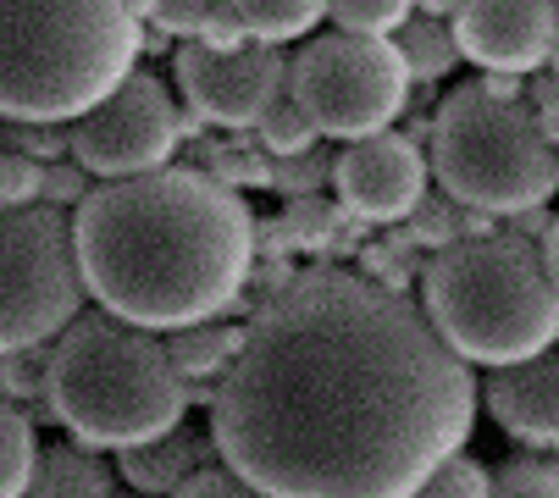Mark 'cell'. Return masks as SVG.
Listing matches in <instances>:
<instances>
[{
    "label": "cell",
    "mask_w": 559,
    "mask_h": 498,
    "mask_svg": "<svg viewBox=\"0 0 559 498\" xmlns=\"http://www.w3.org/2000/svg\"><path fill=\"white\" fill-rule=\"evenodd\" d=\"M476 427L471 360L366 272L310 266L250 316L211 438L266 498H416Z\"/></svg>",
    "instance_id": "1"
},
{
    "label": "cell",
    "mask_w": 559,
    "mask_h": 498,
    "mask_svg": "<svg viewBox=\"0 0 559 498\" xmlns=\"http://www.w3.org/2000/svg\"><path fill=\"white\" fill-rule=\"evenodd\" d=\"M72 238L100 310L150 332L227 316L255 272V216L205 166L106 178L78 205Z\"/></svg>",
    "instance_id": "2"
},
{
    "label": "cell",
    "mask_w": 559,
    "mask_h": 498,
    "mask_svg": "<svg viewBox=\"0 0 559 498\" xmlns=\"http://www.w3.org/2000/svg\"><path fill=\"white\" fill-rule=\"evenodd\" d=\"M128 0H0V117L78 122L139 72Z\"/></svg>",
    "instance_id": "3"
},
{
    "label": "cell",
    "mask_w": 559,
    "mask_h": 498,
    "mask_svg": "<svg viewBox=\"0 0 559 498\" xmlns=\"http://www.w3.org/2000/svg\"><path fill=\"white\" fill-rule=\"evenodd\" d=\"M189 377L167 339L111 310L78 316L50 344V415L90 449H133L183 427Z\"/></svg>",
    "instance_id": "4"
},
{
    "label": "cell",
    "mask_w": 559,
    "mask_h": 498,
    "mask_svg": "<svg viewBox=\"0 0 559 498\" xmlns=\"http://www.w3.org/2000/svg\"><path fill=\"white\" fill-rule=\"evenodd\" d=\"M421 310L471 366H515L559 344V283L521 233L454 238L421 266Z\"/></svg>",
    "instance_id": "5"
},
{
    "label": "cell",
    "mask_w": 559,
    "mask_h": 498,
    "mask_svg": "<svg viewBox=\"0 0 559 498\" xmlns=\"http://www.w3.org/2000/svg\"><path fill=\"white\" fill-rule=\"evenodd\" d=\"M432 178L460 205L521 216L559 189V144H548L526 100L460 83L432 117Z\"/></svg>",
    "instance_id": "6"
},
{
    "label": "cell",
    "mask_w": 559,
    "mask_h": 498,
    "mask_svg": "<svg viewBox=\"0 0 559 498\" xmlns=\"http://www.w3.org/2000/svg\"><path fill=\"white\" fill-rule=\"evenodd\" d=\"M90 283L61 205L0 211V355L45 349L84 316Z\"/></svg>",
    "instance_id": "7"
},
{
    "label": "cell",
    "mask_w": 559,
    "mask_h": 498,
    "mask_svg": "<svg viewBox=\"0 0 559 498\" xmlns=\"http://www.w3.org/2000/svg\"><path fill=\"white\" fill-rule=\"evenodd\" d=\"M411 61L399 56L393 39L377 34H322L294 56L288 90L316 117L322 139H366L405 117L411 106Z\"/></svg>",
    "instance_id": "8"
},
{
    "label": "cell",
    "mask_w": 559,
    "mask_h": 498,
    "mask_svg": "<svg viewBox=\"0 0 559 498\" xmlns=\"http://www.w3.org/2000/svg\"><path fill=\"white\" fill-rule=\"evenodd\" d=\"M178 139H183V111L173 106L167 83L155 72H133L100 106H90L72 122V155L95 178H139L155 166H173Z\"/></svg>",
    "instance_id": "9"
},
{
    "label": "cell",
    "mask_w": 559,
    "mask_h": 498,
    "mask_svg": "<svg viewBox=\"0 0 559 498\" xmlns=\"http://www.w3.org/2000/svg\"><path fill=\"white\" fill-rule=\"evenodd\" d=\"M173 78L189 111H200L216 128H255L266 117V106L288 90L294 78V56L283 45H261L250 39L245 50H205L194 39H183V50L173 56Z\"/></svg>",
    "instance_id": "10"
},
{
    "label": "cell",
    "mask_w": 559,
    "mask_h": 498,
    "mask_svg": "<svg viewBox=\"0 0 559 498\" xmlns=\"http://www.w3.org/2000/svg\"><path fill=\"white\" fill-rule=\"evenodd\" d=\"M427 178H432V155L421 150V139L382 128L338 150L333 194L344 200L349 216L371 227H393V222L416 216V205L427 200Z\"/></svg>",
    "instance_id": "11"
},
{
    "label": "cell",
    "mask_w": 559,
    "mask_h": 498,
    "mask_svg": "<svg viewBox=\"0 0 559 498\" xmlns=\"http://www.w3.org/2000/svg\"><path fill=\"white\" fill-rule=\"evenodd\" d=\"M449 23L465 61H476L483 72L532 78L543 61H554V39H559L554 0H460Z\"/></svg>",
    "instance_id": "12"
},
{
    "label": "cell",
    "mask_w": 559,
    "mask_h": 498,
    "mask_svg": "<svg viewBox=\"0 0 559 498\" xmlns=\"http://www.w3.org/2000/svg\"><path fill=\"white\" fill-rule=\"evenodd\" d=\"M499 432H510L526 449H559V355H532L515 366H499L483 393Z\"/></svg>",
    "instance_id": "13"
},
{
    "label": "cell",
    "mask_w": 559,
    "mask_h": 498,
    "mask_svg": "<svg viewBox=\"0 0 559 498\" xmlns=\"http://www.w3.org/2000/svg\"><path fill=\"white\" fill-rule=\"evenodd\" d=\"M211 460H222L216 438L189 432V427H173V432H162V438L133 443V449L117 454L122 482H128L133 493H144V498H173V493H178L194 471H205Z\"/></svg>",
    "instance_id": "14"
},
{
    "label": "cell",
    "mask_w": 559,
    "mask_h": 498,
    "mask_svg": "<svg viewBox=\"0 0 559 498\" xmlns=\"http://www.w3.org/2000/svg\"><path fill=\"white\" fill-rule=\"evenodd\" d=\"M28 498H117V476L90 443H56L39 454Z\"/></svg>",
    "instance_id": "15"
},
{
    "label": "cell",
    "mask_w": 559,
    "mask_h": 498,
    "mask_svg": "<svg viewBox=\"0 0 559 498\" xmlns=\"http://www.w3.org/2000/svg\"><path fill=\"white\" fill-rule=\"evenodd\" d=\"M245 344H250V321L238 327V321H222V316L167 332V349H173V360L189 382H222L227 366L245 355Z\"/></svg>",
    "instance_id": "16"
},
{
    "label": "cell",
    "mask_w": 559,
    "mask_h": 498,
    "mask_svg": "<svg viewBox=\"0 0 559 498\" xmlns=\"http://www.w3.org/2000/svg\"><path fill=\"white\" fill-rule=\"evenodd\" d=\"M200 166L227 189H272L277 155L261 144V133L250 139V128H227V139H205L200 144Z\"/></svg>",
    "instance_id": "17"
},
{
    "label": "cell",
    "mask_w": 559,
    "mask_h": 498,
    "mask_svg": "<svg viewBox=\"0 0 559 498\" xmlns=\"http://www.w3.org/2000/svg\"><path fill=\"white\" fill-rule=\"evenodd\" d=\"M393 45H399V56L411 61V78H416V83H438V78L454 72V61H465V50H460L449 17H421V12H416L405 28L393 34Z\"/></svg>",
    "instance_id": "18"
},
{
    "label": "cell",
    "mask_w": 559,
    "mask_h": 498,
    "mask_svg": "<svg viewBox=\"0 0 559 498\" xmlns=\"http://www.w3.org/2000/svg\"><path fill=\"white\" fill-rule=\"evenodd\" d=\"M39 454L45 449L34 443V422L23 415V404L0 393V498H28Z\"/></svg>",
    "instance_id": "19"
},
{
    "label": "cell",
    "mask_w": 559,
    "mask_h": 498,
    "mask_svg": "<svg viewBox=\"0 0 559 498\" xmlns=\"http://www.w3.org/2000/svg\"><path fill=\"white\" fill-rule=\"evenodd\" d=\"M238 17H245L250 39L261 45H288V39H305L316 23L333 12V0H233Z\"/></svg>",
    "instance_id": "20"
},
{
    "label": "cell",
    "mask_w": 559,
    "mask_h": 498,
    "mask_svg": "<svg viewBox=\"0 0 559 498\" xmlns=\"http://www.w3.org/2000/svg\"><path fill=\"white\" fill-rule=\"evenodd\" d=\"M255 133H261V144H266L272 155H299V150L322 144V128H316V117L299 106L294 90H283V95L266 106V117L255 122Z\"/></svg>",
    "instance_id": "21"
},
{
    "label": "cell",
    "mask_w": 559,
    "mask_h": 498,
    "mask_svg": "<svg viewBox=\"0 0 559 498\" xmlns=\"http://www.w3.org/2000/svg\"><path fill=\"white\" fill-rule=\"evenodd\" d=\"M338 28L349 34H377V39H393L399 28H405L416 17V0H333L328 12Z\"/></svg>",
    "instance_id": "22"
},
{
    "label": "cell",
    "mask_w": 559,
    "mask_h": 498,
    "mask_svg": "<svg viewBox=\"0 0 559 498\" xmlns=\"http://www.w3.org/2000/svg\"><path fill=\"white\" fill-rule=\"evenodd\" d=\"M333 166H338V155L333 150H299V155H277V173H272V189L283 194V200H299V194H328V183H333Z\"/></svg>",
    "instance_id": "23"
},
{
    "label": "cell",
    "mask_w": 559,
    "mask_h": 498,
    "mask_svg": "<svg viewBox=\"0 0 559 498\" xmlns=\"http://www.w3.org/2000/svg\"><path fill=\"white\" fill-rule=\"evenodd\" d=\"M488 498H559V460H543V454L504 460L493 471V493Z\"/></svg>",
    "instance_id": "24"
},
{
    "label": "cell",
    "mask_w": 559,
    "mask_h": 498,
    "mask_svg": "<svg viewBox=\"0 0 559 498\" xmlns=\"http://www.w3.org/2000/svg\"><path fill=\"white\" fill-rule=\"evenodd\" d=\"M411 256H416V238H411V233L366 238V244H360V272H366L371 283H382V288H399V294H405V283L416 277Z\"/></svg>",
    "instance_id": "25"
},
{
    "label": "cell",
    "mask_w": 559,
    "mask_h": 498,
    "mask_svg": "<svg viewBox=\"0 0 559 498\" xmlns=\"http://www.w3.org/2000/svg\"><path fill=\"white\" fill-rule=\"evenodd\" d=\"M45 200V161L7 144L0 150V211H12V205H39Z\"/></svg>",
    "instance_id": "26"
},
{
    "label": "cell",
    "mask_w": 559,
    "mask_h": 498,
    "mask_svg": "<svg viewBox=\"0 0 559 498\" xmlns=\"http://www.w3.org/2000/svg\"><path fill=\"white\" fill-rule=\"evenodd\" d=\"M488 493H493V471H483L471 454H449V460L421 482L416 498H488Z\"/></svg>",
    "instance_id": "27"
},
{
    "label": "cell",
    "mask_w": 559,
    "mask_h": 498,
    "mask_svg": "<svg viewBox=\"0 0 559 498\" xmlns=\"http://www.w3.org/2000/svg\"><path fill=\"white\" fill-rule=\"evenodd\" d=\"M411 238L421 244V249H432V256H438V249H449L454 238H460V200H421L416 205V216H411Z\"/></svg>",
    "instance_id": "28"
},
{
    "label": "cell",
    "mask_w": 559,
    "mask_h": 498,
    "mask_svg": "<svg viewBox=\"0 0 559 498\" xmlns=\"http://www.w3.org/2000/svg\"><path fill=\"white\" fill-rule=\"evenodd\" d=\"M173 498H266V493H261L255 482H245V476H238V471L222 460V465L194 471V476H189V482H183Z\"/></svg>",
    "instance_id": "29"
},
{
    "label": "cell",
    "mask_w": 559,
    "mask_h": 498,
    "mask_svg": "<svg viewBox=\"0 0 559 498\" xmlns=\"http://www.w3.org/2000/svg\"><path fill=\"white\" fill-rule=\"evenodd\" d=\"M194 45H205V50H245L250 45V28H245V17H238L233 0H211V12H205Z\"/></svg>",
    "instance_id": "30"
},
{
    "label": "cell",
    "mask_w": 559,
    "mask_h": 498,
    "mask_svg": "<svg viewBox=\"0 0 559 498\" xmlns=\"http://www.w3.org/2000/svg\"><path fill=\"white\" fill-rule=\"evenodd\" d=\"M90 178H95V173H90L78 155L50 161V166H45V205H84V194L95 189Z\"/></svg>",
    "instance_id": "31"
},
{
    "label": "cell",
    "mask_w": 559,
    "mask_h": 498,
    "mask_svg": "<svg viewBox=\"0 0 559 498\" xmlns=\"http://www.w3.org/2000/svg\"><path fill=\"white\" fill-rule=\"evenodd\" d=\"M211 12V0H162V12H155V28H162L167 39H194L200 23Z\"/></svg>",
    "instance_id": "32"
},
{
    "label": "cell",
    "mask_w": 559,
    "mask_h": 498,
    "mask_svg": "<svg viewBox=\"0 0 559 498\" xmlns=\"http://www.w3.org/2000/svg\"><path fill=\"white\" fill-rule=\"evenodd\" d=\"M299 256L288 216H255V261H288Z\"/></svg>",
    "instance_id": "33"
},
{
    "label": "cell",
    "mask_w": 559,
    "mask_h": 498,
    "mask_svg": "<svg viewBox=\"0 0 559 498\" xmlns=\"http://www.w3.org/2000/svg\"><path fill=\"white\" fill-rule=\"evenodd\" d=\"M532 117L548 144H559V78H532Z\"/></svg>",
    "instance_id": "34"
},
{
    "label": "cell",
    "mask_w": 559,
    "mask_h": 498,
    "mask_svg": "<svg viewBox=\"0 0 559 498\" xmlns=\"http://www.w3.org/2000/svg\"><path fill=\"white\" fill-rule=\"evenodd\" d=\"M543 261H548V272H554V283H559V216H554L548 233H543Z\"/></svg>",
    "instance_id": "35"
},
{
    "label": "cell",
    "mask_w": 559,
    "mask_h": 498,
    "mask_svg": "<svg viewBox=\"0 0 559 498\" xmlns=\"http://www.w3.org/2000/svg\"><path fill=\"white\" fill-rule=\"evenodd\" d=\"M416 12H421V17H454L460 0H416Z\"/></svg>",
    "instance_id": "36"
},
{
    "label": "cell",
    "mask_w": 559,
    "mask_h": 498,
    "mask_svg": "<svg viewBox=\"0 0 559 498\" xmlns=\"http://www.w3.org/2000/svg\"><path fill=\"white\" fill-rule=\"evenodd\" d=\"M128 12H133L139 23H155V12H162V0H128Z\"/></svg>",
    "instance_id": "37"
},
{
    "label": "cell",
    "mask_w": 559,
    "mask_h": 498,
    "mask_svg": "<svg viewBox=\"0 0 559 498\" xmlns=\"http://www.w3.org/2000/svg\"><path fill=\"white\" fill-rule=\"evenodd\" d=\"M7 144H12V122H7V117H0V150H7Z\"/></svg>",
    "instance_id": "38"
},
{
    "label": "cell",
    "mask_w": 559,
    "mask_h": 498,
    "mask_svg": "<svg viewBox=\"0 0 559 498\" xmlns=\"http://www.w3.org/2000/svg\"><path fill=\"white\" fill-rule=\"evenodd\" d=\"M554 78H559V39H554Z\"/></svg>",
    "instance_id": "39"
},
{
    "label": "cell",
    "mask_w": 559,
    "mask_h": 498,
    "mask_svg": "<svg viewBox=\"0 0 559 498\" xmlns=\"http://www.w3.org/2000/svg\"><path fill=\"white\" fill-rule=\"evenodd\" d=\"M133 498H144V493H133Z\"/></svg>",
    "instance_id": "40"
}]
</instances>
